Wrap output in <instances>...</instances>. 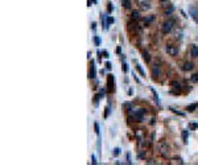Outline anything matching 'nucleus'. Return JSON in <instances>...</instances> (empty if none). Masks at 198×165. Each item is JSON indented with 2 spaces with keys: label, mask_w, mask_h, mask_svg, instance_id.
<instances>
[{
  "label": "nucleus",
  "mask_w": 198,
  "mask_h": 165,
  "mask_svg": "<svg viewBox=\"0 0 198 165\" xmlns=\"http://www.w3.org/2000/svg\"><path fill=\"white\" fill-rule=\"evenodd\" d=\"M129 112H131L132 118L136 120V122L140 123V122L144 120V114H145L144 108H141V107H132V108H129Z\"/></svg>",
  "instance_id": "nucleus-1"
},
{
  "label": "nucleus",
  "mask_w": 198,
  "mask_h": 165,
  "mask_svg": "<svg viewBox=\"0 0 198 165\" xmlns=\"http://www.w3.org/2000/svg\"><path fill=\"white\" fill-rule=\"evenodd\" d=\"M173 28V20H166V21L162 23V27H161V32L164 34H168Z\"/></svg>",
  "instance_id": "nucleus-2"
},
{
  "label": "nucleus",
  "mask_w": 198,
  "mask_h": 165,
  "mask_svg": "<svg viewBox=\"0 0 198 165\" xmlns=\"http://www.w3.org/2000/svg\"><path fill=\"white\" fill-rule=\"evenodd\" d=\"M165 49H166V53H168L169 56H172V57H174V56H177V54H178V48H177L176 45L168 44Z\"/></svg>",
  "instance_id": "nucleus-3"
},
{
  "label": "nucleus",
  "mask_w": 198,
  "mask_h": 165,
  "mask_svg": "<svg viewBox=\"0 0 198 165\" xmlns=\"http://www.w3.org/2000/svg\"><path fill=\"white\" fill-rule=\"evenodd\" d=\"M160 153L164 156V157H168L169 148H168V145H166V143H160Z\"/></svg>",
  "instance_id": "nucleus-4"
},
{
  "label": "nucleus",
  "mask_w": 198,
  "mask_h": 165,
  "mask_svg": "<svg viewBox=\"0 0 198 165\" xmlns=\"http://www.w3.org/2000/svg\"><path fill=\"white\" fill-rule=\"evenodd\" d=\"M139 5H140V8L143 11H148L150 8V3L148 2V0H139Z\"/></svg>",
  "instance_id": "nucleus-5"
},
{
  "label": "nucleus",
  "mask_w": 198,
  "mask_h": 165,
  "mask_svg": "<svg viewBox=\"0 0 198 165\" xmlns=\"http://www.w3.org/2000/svg\"><path fill=\"white\" fill-rule=\"evenodd\" d=\"M189 13H190V16L193 17L194 21H197V23H198V11H197V8L190 7V8H189Z\"/></svg>",
  "instance_id": "nucleus-6"
},
{
  "label": "nucleus",
  "mask_w": 198,
  "mask_h": 165,
  "mask_svg": "<svg viewBox=\"0 0 198 165\" xmlns=\"http://www.w3.org/2000/svg\"><path fill=\"white\" fill-rule=\"evenodd\" d=\"M164 13L166 16H170V15L174 13V5H173V4H168V5L164 8Z\"/></svg>",
  "instance_id": "nucleus-7"
},
{
  "label": "nucleus",
  "mask_w": 198,
  "mask_h": 165,
  "mask_svg": "<svg viewBox=\"0 0 198 165\" xmlns=\"http://www.w3.org/2000/svg\"><path fill=\"white\" fill-rule=\"evenodd\" d=\"M140 19H141V16H140V12L139 11H132L131 12V20H132V21H139Z\"/></svg>",
  "instance_id": "nucleus-8"
},
{
  "label": "nucleus",
  "mask_w": 198,
  "mask_h": 165,
  "mask_svg": "<svg viewBox=\"0 0 198 165\" xmlns=\"http://www.w3.org/2000/svg\"><path fill=\"white\" fill-rule=\"evenodd\" d=\"M190 56H192L193 58L198 57V46L197 45H192V48H190Z\"/></svg>",
  "instance_id": "nucleus-9"
},
{
  "label": "nucleus",
  "mask_w": 198,
  "mask_h": 165,
  "mask_svg": "<svg viewBox=\"0 0 198 165\" xmlns=\"http://www.w3.org/2000/svg\"><path fill=\"white\" fill-rule=\"evenodd\" d=\"M193 67H194L193 62H185L184 65H182V70H184V71H192Z\"/></svg>",
  "instance_id": "nucleus-10"
},
{
  "label": "nucleus",
  "mask_w": 198,
  "mask_h": 165,
  "mask_svg": "<svg viewBox=\"0 0 198 165\" xmlns=\"http://www.w3.org/2000/svg\"><path fill=\"white\" fill-rule=\"evenodd\" d=\"M152 75L154 78H158L161 75V73H160V69H158V66H153L152 67Z\"/></svg>",
  "instance_id": "nucleus-11"
},
{
  "label": "nucleus",
  "mask_w": 198,
  "mask_h": 165,
  "mask_svg": "<svg viewBox=\"0 0 198 165\" xmlns=\"http://www.w3.org/2000/svg\"><path fill=\"white\" fill-rule=\"evenodd\" d=\"M143 57H144V61H145L147 63L150 62V54H149L148 50H143Z\"/></svg>",
  "instance_id": "nucleus-12"
},
{
  "label": "nucleus",
  "mask_w": 198,
  "mask_h": 165,
  "mask_svg": "<svg viewBox=\"0 0 198 165\" xmlns=\"http://www.w3.org/2000/svg\"><path fill=\"white\" fill-rule=\"evenodd\" d=\"M153 20H154V16H147V17H144V24L145 25H149Z\"/></svg>",
  "instance_id": "nucleus-13"
},
{
  "label": "nucleus",
  "mask_w": 198,
  "mask_h": 165,
  "mask_svg": "<svg viewBox=\"0 0 198 165\" xmlns=\"http://www.w3.org/2000/svg\"><path fill=\"white\" fill-rule=\"evenodd\" d=\"M122 4H123V7L126 8V9H129L131 8V0H120Z\"/></svg>",
  "instance_id": "nucleus-14"
},
{
  "label": "nucleus",
  "mask_w": 198,
  "mask_h": 165,
  "mask_svg": "<svg viewBox=\"0 0 198 165\" xmlns=\"http://www.w3.org/2000/svg\"><path fill=\"white\" fill-rule=\"evenodd\" d=\"M197 107H198V104H197V103H192V104H189V106L186 107V110H188L189 112H193V111L196 110Z\"/></svg>",
  "instance_id": "nucleus-15"
},
{
  "label": "nucleus",
  "mask_w": 198,
  "mask_h": 165,
  "mask_svg": "<svg viewBox=\"0 0 198 165\" xmlns=\"http://www.w3.org/2000/svg\"><path fill=\"white\" fill-rule=\"evenodd\" d=\"M89 77L90 78H95V66H94V62H91V70L89 73Z\"/></svg>",
  "instance_id": "nucleus-16"
},
{
  "label": "nucleus",
  "mask_w": 198,
  "mask_h": 165,
  "mask_svg": "<svg viewBox=\"0 0 198 165\" xmlns=\"http://www.w3.org/2000/svg\"><path fill=\"white\" fill-rule=\"evenodd\" d=\"M112 23H114V19H112V17H107V21H106V29H107V28H108Z\"/></svg>",
  "instance_id": "nucleus-17"
},
{
  "label": "nucleus",
  "mask_w": 198,
  "mask_h": 165,
  "mask_svg": "<svg viewBox=\"0 0 198 165\" xmlns=\"http://www.w3.org/2000/svg\"><path fill=\"white\" fill-rule=\"evenodd\" d=\"M136 70L139 71V73H140L141 75H143V77H145V73H144V70H143L141 69V66L140 65H139V63H137V65H136Z\"/></svg>",
  "instance_id": "nucleus-18"
},
{
  "label": "nucleus",
  "mask_w": 198,
  "mask_h": 165,
  "mask_svg": "<svg viewBox=\"0 0 198 165\" xmlns=\"http://www.w3.org/2000/svg\"><path fill=\"white\" fill-rule=\"evenodd\" d=\"M190 79H192V82H194V83H197V82H198V73H196V74H193V75H192V78H190Z\"/></svg>",
  "instance_id": "nucleus-19"
},
{
  "label": "nucleus",
  "mask_w": 198,
  "mask_h": 165,
  "mask_svg": "<svg viewBox=\"0 0 198 165\" xmlns=\"http://www.w3.org/2000/svg\"><path fill=\"white\" fill-rule=\"evenodd\" d=\"M94 44H95V45H97V46L101 45V38H99L98 36H95V37H94Z\"/></svg>",
  "instance_id": "nucleus-20"
},
{
  "label": "nucleus",
  "mask_w": 198,
  "mask_h": 165,
  "mask_svg": "<svg viewBox=\"0 0 198 165\" xmlns=\"http://www.w3.org/2000/svg\"><path fill=\"white\" fill-rule=\"evenodd\" d=\"M189 128H190V130H197V128H198V123H190Z\"/></svg>",
  "instance_id": "nucleus-21"
},
{
  "label": "nucleus",
  "mask_w": 198,
  "mask_h": 165,
  "mask_svg": "<svg viewBox=\"0 0 198 165\" xmlns=\"http://www.w3.org/2000/svg\"><path fill=\"white\" fill-rule=\"evenodd\" d=\"M182 139H184L185 143H188V131H184V132H182Z\"/></svg>",
  "instance_id": "nucleus-22"
},
{
  "label": "nucleus",
  "mask_w": 198,
  "mask_h": 165,
  "mask_svg": "<svg viewBox=\"0 0 198 165\" xmlns=\"http://www.w3.org/2000/svg\"><path fill=\"white\" fill-rule=\"evenodd\" d=\"M110 112H111V108H110V106H107L106 107V111H104V118H108Z\"/></svg>",
  "instance_id": "nucleus-23"
},
{
  "label": "nucleus",
  "mask_w": 198,
  "mask_h": 165,
  "mask_svg": "<svg viewBox=\"0 0 198 165\" xmlns=\"http://www.w3.org/2000/svg\"><path fill=\"white\" fill-rule=\"evenodd\" d=\"M94 128H95V132H97V135H99V124L98 123L94 124Z\"/></svg>",
  "instance_id": "nucleus-24"
},
{
  "label": "nucleus",
  "mask_w": 198,
  "mask_h": 165,
  "mask_svg": "<svg viewBox=\"0 0 198 165\" xmlns=\"http://www.w3.org/2000/svg\"><path fill=\"white\" fill-rule=\"evenodd\" d=\"M107 9H108V12L111 13V12H112V9H114V5H112V4H108V7H107Z\"/></svg>",
  "instance_id": "nucleus-25"
},
{
  "label": "nucleus",
  "mask_w": 198,
  "mask_h": 165,
  "mask_svg": "<svg viewBox=\"0 0 198 165\" xmlns=\"http://www.w3.org/2000/svg\"><path fill=\"white\" fill-rule=\"evenodd\" d=\"M119 152H120V149H119V148H115V151H114V155H115V156H118V155H119Z\"/></svg>",
  "instance_id": "nucleus-26"
},
{
  "label": "nucleus",
  "mask_w": 198,
  "mask_h": 165,
  "mask_svg": "<svg viewBox=\"0 0 198 165\" xmlns=\"http://www.w3.org/2000/svg\"><path fill=\"white\" fill-rule=\"evenodd\" d=\"M123 66H124V71L127 73V71H128V65H127V63L124 62V65H123Z\"/></svg>",
  "instance_id": "nucleus-27"
},
{
  "label": "nucleus",
  "mask_w": 198,
  "mask_h": 165,
  "mask_svg": "<svg viewBox=\"0 0 198 165\" xmlns=\"http://www.w3.org/2000/svg\"><path fill=\"white\" fill-rule=\"evenodd\" d=\"M91 160H93V161H91L93 164H97V163H98V161H97V159H95V156H93V157H91Z\"/></svg>",
  "instance_id": "nucleus-28"
},
{
  "label": "nucleus",
  "mask_w": 198,
  "mask_h": 165,
  "mask_svg": "<svg viewBox=\"0 0 198 165\" xmlns=\"http://www.w3.org/2000/svg\"><path fill=\"white\" fill-rule=\"evenodd\" d=\"M106 69H108V70L111 69V63H110V62H107V63H106Z\"/></svg>",
  "instance_id": "nucleus-29"
},
{
  "label": "nucleus",
  "mask_w": 198,
  "mask_h": 165,
  "mask_svg": "<svg viewBox=\"0 0 198 165\" xmlns=\"http://www.w3.org/2000/svg\"><path fill=\"white\" fill-rule=\"evenodd\" d=\"M103 54H104V57H106V58H108V57H110V56H108V52H106V50L103 52Z\"/></svg>",
  "instance_id": "nucleus-30"
},
{
  "label": "nucleus",
  "mask_w": 198,
  "mask_h": 165,
  "mask_svg": "<svg viewBox=\"0 0 198 165\" xmlns=\"http://www.w3.org/2000/svg\"><path fill=\"white\" fill-rule=\"evenodd\" d=\"M120 52H122V48H120V46L116 48V53H118V54H120Z\"/></svg>",
  "instance_id": "nucleus-31"
},
{
  "label": "nucleus",
  "mask_w": 198,
  "mask_h": 165,
  "mask_svg": "<svg viewBox=\"0 0 198 165\" xmlns=\"http://www.w3.org/2000/svg\"><path fill=\"white\" fill-rule=\"evenodd\" d=\"M98 59H99V61L102 59V54H101V52H98Z\"/></svg>",
  "instance_id": "nucleus-32"
},
{
  "label": "nucleus",
  "mask_w": 198,
  "mask_h": 165,
  "mask_svg": "<svg viewBox=\"0 0 198 165\" xmlns=\"http://www.w3.org/2000/svg\"><path fill=\"white\" fill-rule=\"evenodd\" d=\"M166 2H168V0H161V3H166Z\"/></svg>",
  "instance_id": "nucleus-33"
}]
</instances>
